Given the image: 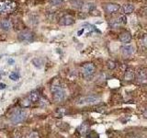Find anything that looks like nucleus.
Returning a JSON list of instances; mask_svg holds the SVG:
<instances>
[{
    "instance_id": "nucleus-20",
    "label": "nucleus",
    "mask_w": 147,
    "mask_h": 138,
    "mask_svg": "<svg viewBox=\"0 0 147 138\" xmlns=\"http://www.w3.org/2000/svg\"><path fill=\"white\" fill-rule=\"evenodd\" d=\"M32 64L37 68H41L43 66V60L41 58H34L32 60Z\"/></svg>"
},
{
    "instance_id": "nucleus-10",
    "label": "nucleus",
    "mask_w": 147,
    "mask_h": 138,
    "mask_svg": "<svg viewBox=\"0 0 147 138\" xmlns=\"http://www.w3.org/2000/svg\"><path fill=\"white\" fill-rule=\"evenodd\" d=\"M137 80L140 83H146L147 82V70L144 68L140 69L139 71L137 72Z\"/></svg>"
},
{
    "instance_id": "nucleus-19",
    "label": "nucleus",
    "mask_w": 147,
    "mask_h": 138,
    "mask_svg": "<svg viewBox=\"0 0 147 138\" xmlns=\"http://www.w3.org/2000/svg\"><path fill=\"white\" fill-rule=\"evenodd\" d=\"M31 103H32V101L29 99V97L24 98L20 101V105H21L22 108H29V107H30Z\"/></svg>"
},
{
    "instance_id": "nucleus-16",
    "label": "nucleus",
    "mask_w": 147,
    "mask_h": 138,
    "mask_svg": "<svg viewBox=\"0 0 147 138\" xmlns=\"http://www.w3.org/2000/svg\"><path fill=\"white\" fill-rule=\"evenodd\" d=\"M29 99L32 101V102H37V101L40 100V93L39 91L37 90H33L31 91L30 95H29Z\"/></svg>"
},
{
    "instance_id": "nucleus-11",
    "label": "nucleus",
    "mask_w": 147,
    "mask_h": 138,
    "mask_svg": "<svg viewBox=\"0 0 147 138\" xmlns=\"http://www.w3.org/2000/svg\"><path fill=\"white\" fill-rule=\"evenodd\" d=\"M121 49L122 54L125 55V56H130V55H131L134 53V47L131 45H124Z\"/></svg>"
},
{
    "instance_id": "nucleus-22",
    "label": "nucleus",
    "mask_w": 147,
    "mask_h": 138,
    "mask_svg": "<svg viewBox=\"0 0 147 138\" xmlns=\"http://www.w3.org/2000/svg\"><path fill=\"white\" fill-rule=\"evenodd\" d=\"M9 78L12 80V81H18V79L20 78V73L18 72H12L10 75H9Z\"/></svg>"
},
{
    "instance_id": "nucleus-28",
    "label": "nucleus",
    "mask_w": 147,
    "mask_h": 138,
    "mask_svg": "<svg viewBox=\"0 0 147 138\" xmlns=\"http://www.w3.org/2000/svg\"><path fill=\"white\" fill-rule=\"evenodd\" d=\"M142 43H144L145 46H147V35H144V38H142Z\"/></svg>"
},
{
    "instance_id": "nucleus-21",
    "label": "nucleus",
    "mask_w": 147,
    "mask_h": 138,
    "mask_svg": "<svg viewBox=\"0 0 147 138\" xmlns=\"http://www.w3.org/2000/svg\"><path fill=\"white\" fill-rule=\"evenodd\" d=\"M67 113V110L65 108H57V110H55V115L57 117H63L64 115Z\"/></svg>"
},
{
    "instance_id": "nucleus-3",
    "label": "nucleus",
    "mask_w": 147,
    "mask_h": 138,
    "mask_svg": "<svg viewBox=\"0 0 147 138\" xmlns=\"http://www.w3.org/2000/svg\"><path fill=\"white\" fill-rule=\"evenodd\" d=\"M96 72V67L93 64L91 63H87L85 64L82 67V74L83 76H84L86 79H90V78L93 77Z\"/></svg>"
},
{
    "instance_id": "nucleus-25",
    "label": "nucleus",
    "mask_w": 147,
    "mask_h": 138,
    "mask_svg": "<svg viewBox=\"0 0 147 138\" xmlns=\"http://www.w3.org/2000/svg\"><path fill=\"white\" fill-rule=\"evenodd\" d=\"M50 3L53 5V6H60L63 3V0H50Z\"/></svg>"
},
{
    "instance_id": "nucleus-7",
    "label": "nucleus",
    "mask_w": 147,
    "mask_h": 138,
    "mask_svg": "<svg viewBox=\"0 0 147 138\" xmlns=\"http://www.w3.org/2000/svg\"><path fill=\"white\" fill-rule=\"evenodd\" d=\"M80 135H87L90 133V124L87 122H84L81 123V125L77 129Z\"/></svg>"
},
{
    "instance_id": "nucleus-30",
    "label": "nucleus",
    "mask_w": 147,
    "mask_h": 138,
    "mask_svg": "<svg viewBox=\"0 0 147 138\" xmlns=\"http://www.w3.org/2000/svg\"><path fill=\"white\" fill-rule=\"evenodd\" d=\"M7 62H8L9 64H12L14 63V60H12V59H8V60H7Z\"/></svg>"
},
{
    "instance_id": "nucleus-2",
    "label": "nucleus",
    "mask_w": 147,
    "mask_h": 138,
    "mask_svg": "<svg viewBox=\"0 0 147 138\" xmlns=\"http://www.w3.org/2000/svg\"><path fill=\"white\" fill-rule=\"evenodd\" d=\"M53 98L55 102H61L65 99V90L61 86H53L51 87Z\"/></svg>"
},
{
    "instance_id": "nucleus-14",
    "label": "nucleus",
    "mask_w": 147,
    "mask_h": 138,
    "mask_svg": "<svg viewBox=\"0 0 147 138\" xmlns=\"http://www.w3.org/2000/svg\"><path fill=\"white\" fill-rule=\"evenodd\" d=\"M127 18H125V16H119L117 20H114L113 22L111 23V26L113 28H116L119 25H121V24H125L126 23Z\"/></svg>"
},
{
    "instance_id": "nucleus-8",
    "label": "nucleus",
    "mask_w": 147,
    "mask_h": 138,
    "mask_svg": "<svg viewBox=\"0 0 147 138\" xmlns=\"http://www.w3.org/2000/svg\"><path fill=\"white\" fill-rule=\"evenodd\" d=\"M74 23H75V18L69 15H65L62 17L60 18V21H59V24L62 26H70V25H73Z\"/></svg>"
},
{
    "instance_id": "nucleus-13",
    "label": "nucleus",
    "mask_w": 147,
    "mask_h": 138,
    "mask_svg": "<svg viewBox=\"0 0 147 138\" xmlns=\"http://www.w3.org/2000/svg\"><path fill=\"white\" fill-rule=\"evenodd\" d=\"M0 28H1V29L3 30H5V31L10 30L11 28H12V24H11L10 20H3L1 22H0Z\"/></svg>"
},
{
    "instance_id": "nucleus-18",
    "label": "nucleus",
    "mask_w": 147,
    "mask_h": 138,
    "mask_svg": "<svg viewBox=\"0 0 147 138\" xmlns=\"http://www.w3.org/2000/svg\"><path fill=\"white\" fill-rule=\"evenodd\" d=\"M134 10V6L132 4H125L122 7V11L124 14H131Z\"/></svg>"
},
{
    "instance_id": "nucleus-29",
    "label": "nucleus",
    "mask_w": 147,
    "mask_h": 138,
    "mask_svg": "<svg viewBox=\"0 0 147 138\" xmlns=\"http://www.w3.org/2000/svg\"><path fill=\"white\" fill-rule=\"evenodd\" d=\"M6 89V85L5 84H0V89Z\"/></svg>"
},
{
    "instance_id": "nucleus-4",
    "label": "nucleus",
    "mask_w": 147,
    "mask_h": 138,
    "mask_svg": "<svg viewBox=\"0 0 147 138\" xmlns=\"http://www.w3.org/2000/svg\"><path fill=\"white\" fill-rule=\"evenodd\" d=\"M18 39L22 43H31L34 41V33L30 30H23L18 35Z\"/></svg>"
},
{
    "instance_id": "nucleus-15",
    "label": "nucleus",
    "mask_w": 147,
    "mask_h": 138,
    "mask_svg": "<svg viewBox=\"0 0 147 138\" xmlns=\"http://www.w3.org/2000/svg\"><path fill=\"white\" fill-rule=\"evenodd\" d=\"M134 77H135L134 71H133L131 68H128L125 72V75H124V79L126 81H131L134 79Z\"/></svg>"
},
{
    "instance_id": "nucleus-31",
    "label": "nucleus",
    "mask_w": 147,
    "mask_h": 138,
    "mask_svg": "<svg viewBox=\"0 0 147 138\" xmlns=\"http://www.w3.org/2000/svg\"><path fill=\"white\" fill-rule=\"evenodd\" d=\"M144 116L145 118H147V110H146L145 112H144Z\"/></svg>"
},
{
    "instance_id": "nucleus-26",
    "label": "nucleus",
    "mask_w": 147,
    "mask_h": 138,
    "mask_svg": "<svg viewBox=\"0 0 147 138\" xmlns=\"http://www.w3.org/2000/svg\"><path fill=\"white\" fill-rule=\"evenodd\" d=\"M28 138H39V133L37 132H31L27 136Z\"/></svg>"
},
{
    "instance_id": "nucleus-33",
    "label": "nucleus",
    "mask_w": 147,
    "mask_h": 138,
    "mask_svg": "<svg viewBox=\"0 0 147 138\" xmlns=\"http://www.w3.org/2000/svg\"><path fill=\"white\" fill-rule=\"evenodd\" d=\"M146 14H147V10H146Z\"/></svg>"
},
{
    "instance_id": "nucleus-23",
    "label": "nucleus",
    "mask_w": 147,
    "mask_h": 138,
    "mask_svg": "<svg viewBox=\"0 0 147 138\" xmlns=\"http://www.w3.org/2000/svg\"><path fill=\"white\" fill-rule=\"evenodd\" d=\"M107 66L109 69L112 70V69H114L115 67H116V63H115L114 61H111V60H109V61L107 62Z\"/></svg>"
},
{
    "instance_id": "nucleus-27",
    "label": "nucleus",
    "mask_w": 147,
    "mask_h": 138,
    "mask_svg": "<svg viewBox=\"0 0 147 138\" xmlns=\"http://www.w3.org/2000/svg\"><path fill=\"white\" fill-rule=\"evenodd\" d=\"M39 102H40V106H46L48 103H47V100L46 99H40V100H39Z\"/></svg>"
},
{
    "instance_id": "nucleus-6",
    "label": "nucleus",
    "mask_w": 147,
    "mask_h": 138,
    "mask_svg": "<svg viewBox=\"0 0 147 138\" xmlns=\"http://www.w3.org/2000/svg\"><path fill=\"white\" fill-rule=\"evenodd\" d=\"M99 100V98L98 96L95 95H91V96H86V97H83V98H80L77 100V104L78 105H86V104H93L98 102Z\"/></svg>"
},
{
    "instance_id": "nucleus-32",
    "label": "nucleus",
    "mask_w": 147,
    "mask_h": 138,
    "mask_svg": "<svg viewBox=\"0 0 147 138\" xmlns=\"http://www.w3.org/2000/svg\"><path fill=\"white\" fill-rule=\"evenodd\" d=\"M14 138H22V137H20V136H16V137H14Z\"/></svg>"
},
{
    "instance_id": "nucleus-12",
    "label": "nucleus",
    "mask_w": 147,
    "mask_h": 138,
    "mask_svg": "<svg viewBox=\"0 0 147 138\" xmlns=\"http://www.w3.org/2000/svg\"><path fill=\"white\" fill-rule=\"evenodd\" d=\"M119 40L123 43H129L131 40V35L130 34V32L124 31V32H122V33L119 34Z\"/></svg>"
},
{
    "instance_id": "nucleus-1",
    "label": "nucleus",
    "mask_w": 147,
    "mask_h": 138,
    "mask_svg": "<svg viewBox=\"0 0 147 138\" xmlns=\"http://www.w3.org/2000/svg\"><path fill=\"white\" fill-rule=\"evenodd\" d=\"M18 4L14 0H1L0 1V15L11 14L17 10Z\"/></svg>"
},
{
    "instance_id": "nucleus-9",
    "label": "nucleus",
    "mask_w": 147,
    "mask_h": 138,
    "mask_svg": "<svg viewBox=\"0 0 147 138\" xmlns=\"http://www.w3.org/2000/svg\"><path fill=\"white\" fill-rule=\"evenodd\" d=\"M119 8H121L119 5L115 4V3H109L106 5L105 10L109 14H114V13H117L119 10Z\"/></svg>"
},
{
    "instance_id": "nucleus-24",
    "label": "nucleus",
    "mask_w": 147,
    "mask_h": 138,
    "mask_svg": "<svg viewBox=\"0 0 147 138\" xmlns=\"http://www.w3.org/2000/svg\"><path fill=\"white\" fill-rule=\"evenodd\" d=\"M86 138H99V135L94 131H90V133L86 135Z\"/></svg>"
},
{
    "instance_id": "nucleus-17",
    "label": "nucleus",
    "mask_w": 147,
    "mask_h": 138,
    "mask_svg": "<svg viewBox=\"0 0 147 138\" xmlns=\"http://www.w3.org/2000/svg\"><path fill=\"white\" fill-rule=\"evenodd\" d=\"M70 3L74 7L78 9H83V7H84L86 2H84L83 0H71Z\"/></svg>"
},
{
    "instance_id": "nucleus-5",
    "label": "nucleus",
    "mask_w": 147,
    "mask_h": 138,
    "mask_svg": "<svg viewBox=\"0 0 147 138\" xmlns=\"http://www.w3.org/2000/svg\"><path fill=\"white\" fill-rule=\"evenodd\" d=\"M27 117V113L25 112V110H18L13 114V116L11 117V122L13 124H18L22 122Z\"/></svg>"
}]
</instances>
